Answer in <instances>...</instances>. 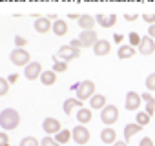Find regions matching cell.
<instances>
[{
  "label": "cell",
  "instance_id": "ab89813d",
  "mask_svg": "<svg viewBox=\"0 0 155 146\" xmlns=\"http://www.w3.org/2000/svg\"><path fill=\"white\" fill-rule=\"evenodd\" d=\"M148 37L155 38V24H150V26H148Z\"/></svg>",
  "mask_w": 155,
  "mask_h": 146
},
{
  "label": "cell",
  "instance_id": "9c48e42d",
  "mask_svg": "<svg viewBox=\"0 0 155 146\" xmlns=\"http://www.w3.org/2000/svg\"><path fill=\"white\" fill-rule=\"evenodd\" d=\"M42 130L46 131V135H55V133H58V131L62 130V126H60V121H58V119H55V117H46V119L42 121Z\"/></svg>",
  "mask_w": 155,
  "mask_h": 146
},
{
  "label": "cell",
  "instance_id": "f35d334b",
  "mask_svg": "<svg viewBox=\"0 0 155 146\" xmlns=\"http://www.w3.org/2000/svg\"><path fill=\"white\" fill-rule=\"evenodd\" d=\"M69 44H71L73 48H79V49H82V48H84V46H82V42H81V38H73Z\"/></svg>",
  "mask_w": 155,
  "mask_h": 146
},
{
  "label": "cell",
  "instance_id": "d4e9b609",
  "mask_svg": "<svg viewBox=\"0 0 155 146\" xmlns=\"http://www.w3.org/2000/svg\"><path fill=\"white\" fill-rule=\"evenodd\" d=\"M69 139H71V131L69 130H60L58 133H55V141L58 144H68Z\"/></svg>",
  "mask_w": 155,
  "mask_h": 146
},
{
  "label": "cell",
  "instance_id": "83f0119b",
  "mask_svg": "<svg viewBox=\"0 0 155 146\" xmlns=\"http://www.w3.org/2000/svg\"><path fill=\"white\" fill-rule=\"evenodd\" d=\"M144 86H146V91H155V71L150 73L144 81Z\"/></svg>",
  "mask_w": 155,
  "mask_h": 146
},
{
  "label": "cell",
  "instance_id": "52a82bcc",
  "mask_svg": "<svg viewBox=\"0 0 155 146\" xmlns=\"http://www.w3.org/2000/svg\"><path fill=\"white\" fill-rule=\"evenodd\" d=\"M44 69H42V64L40 62H37V60H31L26 68H24V77L28 79V81H37V79H40V73H42Z\"/></svg>",
  "mask_w": 155,
  "mask_h": 146
},
{
  "label": "cell",
  "instance_id": "5b68a950",
  "mask_svg": "<svg viewBox=\"0 0 155 146\" xmlns=\"http://www.w3.org/2000/svg\"><path fill=\"white\" fill-rule=\"evenodd\" d=\"M71 139L79 144V146H84L90 142V130L86 128V124H77L73 130H71Z\"/></svg>",
  "mask_w": 155,
  "mask_h": 146
},
{
  "label": "cell",
  "instance_id": "cb8c5ba5",
  "mask_svg": "<svg viewBox=\"0 0 155 146\" xmlns=\"http://www.w3.org/2000/svg\"><path fill=\"white\" fill-rule=\"evenodd\" d=\"M53 71H55V73L68 71V62H66V60H60L57 55H53Z\"/></svg>",
  "mask_w": 155,
  "mask_h": 146
},
{
  "label": "cell",
  "instance_id": "30bf717a",
  "mask_svg": "<svg viewBox=\"0 0 155 146\" xmlns=\"http://www.w3.org/2000/svg\"><path fill=\"white\" fill-rule=\"evenodd\" d=\"M79 38H81V42H82L84 48H93L97 44V40H99L95 29H81V37Z\"/></svg>",
  "mask_w": 155,
  "mask_h": 146
},
{
  "label": "cell",
  "instance_id": "ee69618b",
  "mask_svg": "<svg viewBox=\"0 0 155 146\" xmlns=\"http://www.w3.org/2000/svg\"><path fill=\"white\" fill-rule=\"evenodd\" d=\"M113 40H115V42H122V40H124V37H122V35H119V33H117V35H115V37H113Z\"/></svg>",
  "mask_w": 155,
  "mask_h": 146
},
{
  "label": "cell",
  "instance_id": "8fae6325",
  "mask_svg": "<svg viewBox=\"0 0 155 146\" xmlns=\"http://www.w3.org/2000/svg\"><path fill=\"white\" fill-rule=\"evenodd\" d=\"M139 48V53L140 55H144V57H148V55H151V53H155V38H151V37H140V44L137 46Z\"/></svg>",
  "mask_w": 155,
  "mask_h": 146
},
{
  "label": "cell",
  "instance_id": "4fadbf2b",
  "mask_svg": "<svg viewBox=\"0 0 155 146\" xmlns=\"http://www.w3.org/2000/svg\"><path fill=\"white\" fill-rule=\"evenodd\" d=\"M91 49H93V53H95L97 57H106V55L111 51V42H110V40H104V38H99L97 44H95Z\"/></svg>",
  "mask_w": 155,
  "mask_h": 146
},
{
  "label": "cell",
  "instance_id": "c3c4849f",
  "mask_svg": "<svg viewBox=\"0 0 155 146\" xmlns=\"http://www.w3.org/2000/svg\"><path fill=\"white\" fill-rule=\"evenodd\" d=\"M8 146H9V144H8Z\"/></svg>",
  "mask_w": 155,
  "mask_h": 146
},
{
  "label": "cell",
  "instance_id": "4316f807",
  "mask_svg": "<svg viewBox=\"0 0 155 146\" xmlns=\"http://www.w3.org/2000/svg\"><path fill=\"white\" fill-rule=\"evenodd\" d=\"M18 146H40V141H38L37 137H33V135H28V137H24V139L20 141Z\"/></svg>",
  "mask_w": 155,
  "mask_h": 146
},
{
  "label": "cell",
  "instance_id": "1f68e13d",
  "mask_svg": "<svg viewBox=\"0 0 155 146\" xmlns=\"http://www.w3.org/2000/svg\"><path fill=\"white\" fill-rule=\"evenodd\" d=\"M9 144V135L6 131H0V146H8Z\"/></svg>",
  "mask_w": 155,
  "mask_h": 146
},
{
  "label": "cell",
  "instance_id": "7c38bea8",
  "mask_svg": "<svg viewBox=\"0 0 155 146\" xmlns=\"http://www.w3.org/2000/svg\"><path fill=\"white\" fill-rule=\"evenodd\" d=\"M35 31L37 33H40V35H44V33H48V31H51V28H53V22L48 18V17H38V18H35Z\"/></svg>",
  "mask_w": 155,
  "mask_h": 146
},
{
  "label": "cell",
  "instance_id": "d6a6232c",
  "mask_svg": "<svg viewBox=\"0 0 155 146\" xmlns=\"http://www.w3.org/2000/svg\"><path fill=\"white\" fill-rule=\"evenodd\" d=\"M26 44H28V40H26L24 37H20V35L15 37V46H17V48H24Z\"/></svg>",
  "mask_w": 155,
  "mask_h": 146
},
{
  "label": "cell",
  "instance_id": "4dcf8cb0",
  "mask_svg": "<svg viewBox=\"0 0 155 146\" xmlns=\"http://www.w3.org/2000/svg\"><path fill=\"white\" fill-rule=\"evenodd\" d=\"M128 40H130V46H139L140 44V37H139V33H135V31H131L130 35H128Z\"/></svg>",
  "mask_w": 155,
  "mask_h": 146
},
{
  "label": "cell",
  "instance_id": "7a4b0ae2",
  "mask_svg": "<svg viewBox=\"0 0 155 146\" xmlns=\"http://www.w3.org/2000/svg\"><path fill=\"white\" fill-rule=\"evenodd\" d=\"M9 60L18 66V68H26L29 62H31V55L24 49V48H15L11 53H9Z\"/></svg>",
  "mask_w": 155,
  "mask_h": 146
},
{
  "label": "cell",
  "instance_id": "7bdbcfd3",
  "mask_svg": "<svg viewBox=\"0 0 155 146\" xmlns=\"http://www.w3.org/2000/svg\"><path fill=\"white\" fill-rule=\"evenodd\" d=\"M79 17H81L79 13H71V15H68V18H69V20H79Z\"/></svg>",
  "mask_w": 155,
  "mask_h": 146
},
{
  "label": "cell",
  "instance_id": "f6af8a7d",
  "mask_svg": "<svg viewBox=\"0 0 155 146\" xmlns=\"http://www.w3.org/2000/svg\"><path fill=\"white\" fill-rule=\"evenodd\" d=\"M48 18H49L51 22H55V20L58 18V15H55V13H51V15H48Z\"/></svg>",
  "mask_w": 155,
  "mask_h": 146
},
{
  "label": "cell",
  "instance_id": "e0dca14e",
  "mask_svg": "<svg viewBox=\"0 0 155 146\" xmlns=\"http://www.w3.org/2000/svg\"><path fill=\"white\" fill-rule=\"evenodd\" d=\"M101 141L104 144H113L117 141V131L111 128V126H106L102 131H101Z\"/></svg>",
  "mask_w": 155,
  "mask_h": 146
},
{
  "label": "cell",
  "instance_id": "bcb514c9",
  "mask_svg": "<svg viewBox=\"0 0 155 146\" xmlns=\"http://www.w3.org/2000/svg\"><path fill=\"white\" fill-rule=\"evenodd\" d=\"M79 84H81V82H75V84H71V90H73V91H77V88H79Z\"/></svg>",
  "mask_w": 155,
  "mask_h": 146
},
{
  "label": "cell",
  "instance_id": "7dc6e473",
  "mask_svg": "<svg viewBox=\"0 0 155 146\" xmlns=\"http://www.w3.org/2000/svg\"><path fill=\"white\" fill-rule=\"evenodd\" d=\"M153 101H155V95H153Z\"/></svg>",
  "mask_w": 155,
  "mask_h": 146
},
{
  "label": "cell",
  "instance_id": "ba28073f",
  "mask_svg": "<svg viewBox=\"0 0 155 146\" xmlns=\"http://www.w3.org/2000/svg\"><path fill=\"white\" fill-rule=\"evenodd\" d=\"M140 93H137V91H128L126 93V101H124V108L128 110V111H139V108H140Z\"/></svg>",
  "mask_w": 155,
  "mask_h": 146
},
{
  "label": "cell",
  "instance_id": "f546056e",
  "mask_svg": "<svg viewBox=\"0 0 155 146\" xmlns=\"http://www.w3.org/2000/svg\"><path fill=\"white\" fill-rule=\"evenodd\" d=\"M40 146H62V144H58V142L55 141V137H51V135H46V137L40 141Z\"/></svg>",
  "mask_w": 155,
  "mask_h": 146
},
{
  "label": "cell",
  "instance_id": "60d3db41",
  "mask_svg": "<svg viewBox=\"0 0 155 146\" xmlns=\"http://www.w3.org/2000/svg\"><path fill=\"white\" fill-rule=\"evenodd\" d=\"M8 81H9V84H13V82H17V81H18V75H17V73H13V75H9V79H8Z\"/></svg>",
  "mask_w": 155,
  "mask_h": 146
},
{
  "label": "cell",
  "instance_id": "d6986e66",
  "mask_svg": "<svg viewBox=\"0 0 155 146\" xmlns=\"http://www.w3.org/2000/svg\"><path fill=\"white\" fill-rule=\"evenodd\" d=\"M91 111H93L91 108H84V106L77 110V115L75 117H77V121H79V124H88L91 121V117H93Z\"/></svg>",
  "mask_w": 155,
  "mask_h": 146
},
{
  "label": "cell",
  "instance_id": "44dd1931",
  "mask_svg": "<svg viewBox=\"0 0 155 146\" xmlns=\"http://www.w3.org/2000/svg\"><path fill=\"white\" fill-rule=\"evenodd\" d=\"M139 131H142V126L140 124H137V122H131V124H126L124 126V141L126 142H130V139L135 135V133H139Z\"/></svg>",
  "mask_w": 155,
  "mask_h": 146
},
{
  "label": "cell",
  "instance_id": "7402d4cb",
  "mask_svg": "<svg viewBox=\"0 0 155 146\" xmlns=\"http://www.w3.org/2000/svg\"><path fill=\"white\" fill-rule=\"evenodd\" d=\"M40 82H42L44 86H53V84L57 82V73H55L53 69L42 71V73H40Z\"/></svg>",
  "mask_w": 155,
  "mask_h": 146
},
{
  "label": "cell",
  "instance_id": "8992f818",
  "mask_svg": "<svg viewBox=\"0 0 155 146\" xmlns=\"http://www.w3.org/2000/svg\"><path fill=\"white\" fill-rule=\"evenodd\" d=\"M57 57H58L60 60L69 62V60H73V58H79V57H81V49H79V48H73L71 44H68V46H60L58 51H57Z\"/></svg>",
  "mask_w": 155,
  "mask_h": 146
},
{
  "label": "cell",
  "instance_id": "2e32d148",
  "mask_svg": "<svg viewBox=\"0 0 155 146\" xmlns=\"http://www.w3.org/2000/svg\"><path fill=\"white\" fill-rule=\"evenodd\" d=\"M135 53H137V49H135L133 46H130V44H122V46H119V49H117V57H119L120 60L131 58Z\"/></svg>",
  "mask_w": 155,
  "mask_h": 146
},
{
  "label": "cell",
  "instance_id": "ffe728a7",
  "mask_svg": "<svg viewBox=\"0 0 155 146\" xmlns=\"http://www.w3.org/2000/svg\"><path fill=\"white\" fill-rule=\"evenodd\" d=\"M68 22L64 20V18H57L55 22H53V28H51V31L57 35V37H64L66 33H68Z\"/></svg>",
  "mask_w": 155,
  "mask_h": 146
},
{
  "label": "cell",
  "instance_id": "f1b7e54d",
  "mask_svg": "<svg viewBox=\"0 0 155 146\" xmlns=\"http://www.w3.org/2000/svg\"><path fill=\"white\" fill-rule=\"evenodd\" d=\"M9 81L8 79H4V77H0V97H4V95H8V91H9Z\"/></svg>",
  "mask_w": 155,
  "mask_h": 146
},
{
  "label": "cell",
  "instance_id": "e575fe53",
  "mask_svg": "<svg viewBox=\"0 0 155 146\" xmlns=\"http://www.w3.org/2000/svg\"><path fill=\"white\" fill-rule=\"evenodd\" d=\"M150 117H153V113H155V102H146V110H144Z\"/></svg>",
  "mask_w": 155,
  "mask_h": 146
},
{
  "label": "cell",
  "instance_id": "b9f144b4",
  "mask_svg": "<svg viewBox=\"0 0 155 146\" xmlns=\"http://www.w3.org/2000/svg\"><path fill=\"white\" fill-rule=\"evenodd\" d=\"M111 146H128V142H126V141H115Z\"/></svg>",
  "mask_w": 155,
  "mask_h": 146
},
{
  "label": "cell",
  "instance_id": "484cf974",
  "mask_svg": "<svg viewBox=\"0 0 155 146\" xmlns=\"http://www.w3.org/2000/svg\"><path fill=\"white\" fill-rule=\"evenodd\" d=\"M150 121H151V117H150L146 111H137V115H135V122H137V124H140V126L144 128V126L150 124Z\"/></svg>",
  "mask_w": 155,
  "mask_h": 146
},
{
  "label": "cell",
  "instance_id": "ac0fdd59",
  "mask_svg": "<svg viewBox=\"0 0 155 146\" xmlns=\"http://www.w3.org/2000/svg\"><path fill=\"white\" fill-rule=\"evenodd\" d=\"M77 22H79V28L81 29H93L95 24H97V20H95L93 15H81Z\"/></svg>",
  "mask_w": 155,
  "mask_h": 146
},
{
  "label": "cell",
  "instance_id": "3957f363",
  "mask_svg": "<svg viewBox=\"0 0 155 146\" xmlns=\"http://www.w3.org/2000/svg\"><path fill=\"white\" fill-rule=\"evenodd\" d=\"M77 99H81L82 102L90 101L93 95H95V82L93 81H82L79 84V88H77Z\"/></svg>",
  "mask_w": 155,
  "mask_h": 146
},
{
  "label": "cell",
  "instance_id": "74e56055",
  "mask_svg": "<svg viewBox=\"0 0 155 146\" xmlns=\"http://www.w3.org/2000/svg\"><path fill=\"white\" fill-rule=\"evenodd\" d=\"M124 18H126L128 22H135V20L139 18V15H137V13H128V15H124Z\"/></svg>",
  "mask_w": 155,
  "mask_h": 146
},
{
  "label": "cell",
  "instance_id": "d590c367",
  "mask_svg": "<svg viewBox=\"0 0 155 146\" xmlns=\"http://www.w3.org/2000/svg\"><path fill=\"white\" fill-rule=\"evenodd\" d=\"M142 20H144V22H148V24H155V13L142 15Z\"/></svg>",
  "mask_w": 155,
  "mask_h": 146
},
{
  "label": "cell",
  "instance_id": "5bb4252c",
  "mask_svg": "<svg viewBox=\"0 0 155 146\" xmlns=\"http://www.w3.org/2000/svg\"><path fill=\"white\" fill-rule=\"evenodd\" d=\"M95 20H97V24L101 26V28H104V29H110V28H113L115 24H117V15H97L95 17Z\"/></svg>",
  "mask_w": 155,
  "mask_h": 146
},
{
  "label": "cell",
  "instance_id": "277c9868",
  "mask_svg": "<svg viewBox=\"0 0 155 146\" xmlns=\"http://www.w3.org/2000/svg\"><path fill=\"white\" fill-rule=\"evenodd\" d=\"M101 121L106 124V126H111L119 121V108L115 104H106L102 110H101Z\"/></svg>",
  "mask_w": 155,
  "mask_h": 146
},
{
  "label": "cell",
  "instance_id": "9a60e30c",
  "mask_svg": "<svg viewBox=\"0 0 155 146\" xmlns=\"http://www.w3.org/2000/svg\"><path fill=\"white\" fill-rule=\"evenodd\" d=\"M82 106H84V102H82L81 99L73 97V99H66V101H64L62 110H64V113H66V115H71V111H73V110H79V108H82Z\"/></svg>",
  "mask_w": 155,
  "mask_h": 146
},
{
  "label": "cell",
  "instance_id": "836d02e7",
  "mask_svg": "<svg viewBox=\"0 0 155 146\" xmlns=\"http://www.w3.org/2000/svg\"><path fill=\"white\" fill-rule=\"evenodd\" d=\"M140 99H142L144 102H155V101H153L151 91H144V93H140Z\"/></svg>",
  "mask_w": 155,
  "mask_h": 146
},
{
  "label": "cell",
  "instance_id": "8d00e7d4",
  "mask_svg": "<svg viewBox=\"0 0 155 146\" xmlns=\"http://www.w3.org/2000/svg\"><path fill=\"white\" fill-rule=\"evenodd\" d=\"M139 146H155V144H153V141L150 137H142L140 142H139Z\"/></svg>",
  "mask_w": 155,
  "mask_h": 146
},
{
  "label": "cell",
  "instance_id": "603a6c76",
  "mask_svg": "<svg viewBox=\"0 0 155 146\" xmlns=\"http://www.w3.org/2000/svg\"><path fill=\"white\" fill-rule=\"evenodd\" d=\"M88 102H90V108H91V110H99V111H101V110L106 106V97L101 95V93H95Z\"/></svg>",
  "mask_w": 155,
  "mask_h": 146
},
{
  "label": "cell",
  "instance_id": "6da1fadb",
  "mask_svg": "<svg viewBox=\"0 0 155 146\" xmlns=\"http://www.w3.org/2000/svg\"><path fill=\"white\" fill-rule=\"evenodd\" d=\"M20 124V113L13 108H6L0 111V128L6 130V131H11V130H17Z\"/></svg>",
  "mask_w": 155,
  "mask_h": 146
}]
</instances>
